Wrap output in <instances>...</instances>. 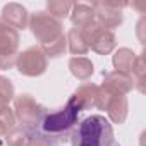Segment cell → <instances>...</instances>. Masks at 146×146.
<instances>
[{
    "mask_svg": "<svg viewBox=\"0 0 146 146\" xmlns=\"http://www.w3.org/2000/svg\"><path fill=\"white\" fill-rule=\"evenodd\" d=\"M115 146H117V144H115Z\"/></svg>",
    "mask_w": 146,
    "mask_h": 146,
    "instance_id": "484cf974",
    "label": "cell"
},
{
    "mask_svg": "<svg viewBox=\"0 0 146 146\" xmlns=\"http://www.w3.org/2000/svg\"><path fill=\"white\" fill-rule=\"evenodd\" d=\"M5 134H7V131H5L2 125H0V139H2V137H5Z\"/></svg>",
    "mask_w": 146,
    "mask_h": 146,
    "instance_id": "d4e9b609",
    "label": "cell"
},
{
    "mask_svg": "<svg viewBox=\"0 0 146 146\" xmlns=\"http://www.w3.org/2000/svg\"><path fill=\"white\" fill-rule=\"evenodd\" d=\"M65 38H67V48L70 50L72 55L81 57V55H86V53L90 52L88 43L83 40V36H81V33H79L78 29L72 28V29L65 35Z\"/></svg>",
    "mask_w": 146,
    "mask_h": 146,
    "instance_id": "2e32d148",
    "label": "cell"
},
{
    "mask_svg": "<svg viewBox=\"0 0 146 146\" xmlns=\"http://www.w3.org/2000/svg\"><path fill=\"white\" fill-rule=\"evenodd\" d=\"M26 146H55V141L48 134L35 131V132H29V137H28Z\"/></svg>",
    "mask_w": 146,
    "mask_h": 146,
    "instance_id": "7402d4cb",
    "label": "cell"
},
{
    "mask_svg": "<svg viewBox=\"0 0 146 146\" xmlns=\"http://www.w3.org/2000/svg\"><path fill=\"white\" fill-rule=\"evenodd\" d=\"M16 67L23 76L38 78V76L45 74V70L48 67V58L45 57V53L41 52L40 46H31V48H26L24 52L17 53Z\"/></svg>",
    "mask_w": 146,
    "mask_h": 146,
    "instance_id": "5b68a950",
    "label": "cell"
},
{
    "mask_svg": "<svg viewBox=\"0 0 146 146\" xmlns=\"http://www.w3.org/2000/svg\"><path fill=\"white\" fill-rule=\"evenodd\" d=\"M93 52H96L98 55H108L115 50L117 46V40H115V35L112 31H107V29H102L88 45Z\"/></svg>",
    "mask_w": 146,
    "mask_h": 146,
    "instance_id": "7c38bea8",
    "label": "cell"
},
{
    "mask_svg": "<svg viewBox=\"0 0 146 146\" xmlns=\"http://www.w3.org/2000/svg\"><path fill=\"white\" fill-rule=\"evenodd\" d=\"M127 4L125 2H95L91 7L95 11V19L96 23L107 29V31H112L113 28H119L124 21V14H122V9L125 7Z\"/></svg>",
    "mask_w": 146,
    "mask_h": 146,
    "instance_id": "8992f818",
    "label": "cell"
},
{
    "mask_svg": "<svg viewBox=\"0 0 146 146\" xmlns=\"http://www.w3.org/2000/svg\"><path fill=\"white\" fill-rule=\"evenodd\" d=\"M16 60H17V53H0V69L2 70L12 69L16 65Z\"/></svg>",
    "mask_w": 146,
    "mask_h": 146,
    "instance_id": "cb8c5ba5",
    "label": "cell"
},
{
    "mask_svg": "<svg viewBox=\"0 0 146 146\" xmlns=\"http://www.w3.org/2000/svg\"><path fill=\"white\" fill-rule=\"evenodd\" d=\"M28 137H29L28 131L14 127L12 131H9L5 134V146H26Z\"/></svg>",
    "mask_w": 146,
    "mask_h": 146,
    "instance_id": "d6986e66",
    "label": "cell"
},
{
    "mask_svg": "<svg viewBox=\"0 0 146 146\" xmlns=\"http://www.w3.org/2000/svg\"><path fill=\"white\" fill-rule=\"evenodd\" d=\"M72 2H67V0H48L46 2V14L52 16L53 19L60 21V19H65L69 14H70V9H72Z\"/></svg>",
    "mask_w": 146,
    "mask_h": 146,
    "instance_id": "e0dca14e",
    "label": "cell"
},
{
    "mask_svg": "<svg viewBox=\"0 0 146 146\" xmlns=\"http://www.w3.org/2000/svg\"><path fill=\"white\" fill-rule=\"evenodd\" d=\"M14 124H16L14 110L9 105H0V125L9 132V131L14 129Z\"/></svg>",
    "mask_w": 146,
    "mask_h": 146,
    "instance_id": "44dd1931",
    "label": "cell"
},
{
    "mask_svg": "<svg viewBox=\"0 0 146 146\" xmlns=\"http://www.w3.org/2000/svg\"><path fill=\"white\" fill-rule=\"evenodd\" d=\"M40 48H41V52L45 53L46 58H48V57H50V58L60 57V55H64V52L67 50V38H65V35H62V36H58L55 41L46 43V45H41Z\"/></svg>",
    "mask_w": 146,
    "mask_h": 146,
    "instance_id": "ac0fdd59",
    "label": "cell"
},
{
    "mask_svg": "<svg viewBox=\"0 0 146 146\" xmlns=\"http://www.w3.org/2000/svg\"><path fill=\"white\" fill-rule=\"evenodd\" d=\"M136 57H137V55H136L131 48H119V50H115L113 58H112L115 70L132 76V67H134Z\"/></svg>",
    "mask_w": 146,
    "mask_h": 146,
    "instance_id": "9a60e30c",
    "label": "cell"
},
{
    "mask_svg": "<svg viewBox=\"0 0 146 146\" xmlns=\"http://www.w3.org/2000/svg\"><path fill=\"white\" fill-rule=\"evenodd\" d=\"M69 16L74 29H81L95 21V11L91 5H86V4H74Z\"/></svg>",
    "mask_w": 146,
    "mask_h": 146,
    "instance_id": "4fadbf2b",
    "label": "cell"
},
{
    "mask_svg": "<svg viewBox=\"0 0 146 146\" xmlns=\"http://www.w3.org/2000/svg\"><path fill=\"white\" fill-rule=\"evenodd\" d=\"M14 84L11 79L0 76V105H9L11 100H14Z\"/></svg>",
    "mask_w": 146,
    "mask_h": 146,
    "instance_id": "ffe728a7",
    "label": "cell"
},
{
    "mask_svg": "<svg viewBox=\"0 0 146 146\" xmlns=\"http://www.w3.org/2000/svg\"><path fill=\"white\" fill-rule=\"evenodd\" d=\"M19 33L0 19V53H17Z\"/></svg>",
    "mask_w": 146,
    "mask_h": 146,
    "instance_id": "8fae6325",
    "label": "cell"
},
{
    "mask_svg": "<svg viewBox=\"0 0 146 146\" xmlns=\"http://www.w3.org/2000/svg\"><path fill=\"white\" fill-rule=\"evenodd\" d=\"M14 115L24 131L35 132L46 115V108L40 105L31 95H19L14 96Z\"/></svg>",
    "mask_w": 146,
    "mask_h": 146,
    "instance_id": "7a4b0ae2",
    "label": "cell"
},
{
    "mask_svg": "<svg viewBox=\"0 0 146 146\" xmlns=\"http://www.w3.org/2000/svg\"><path fill=\"white\" fill-rule=\"evenodd\" d=\"M28 28L31 29V33H33V36L36 38V41H40V46H41V45H46V43H52V41H55L58 36L64 35L60 21L53 19L52 16H48V14L43 12V11L35 12V14L29 17Z\"/></svg>",
    "mask_w": 146,
    "mask_h": 146,
    "instance_id": "277c9868",
    "label": "cell"
},
{
    "mask_svg": "<svg viewBox=\"0 0 146 146\" xmlns=\"http://www.w3.org/2000/svg\"><path fill=\"white\" fill-rule=\"evenodd\" d=\"M107 113H108V119L113 122V124H124L125 119H127V113H129V102L125 96L122 95H112L110 100L107 102V107H105Z\"/></svg>",
    "mask_w": 146,
    "mask_h": 146,
    "instance_id": "30bf717a",
    "label": "cell"
},
{
    "mask_svg": "<svg viewBox=\"0 0 146 146\" xmlns=\"http://www.w3.org/2000/svg\"><path fill=\"white\" fill-rule=\"evenodd\" d=\"M132 74H136L139 90L143 91V76H144V58H143V53L136 57V62H134V67H132Z\"/></svg>",
    "mask_w": 146,
    "mask_h": 146,
    "instance_id": "603a6c76",
    "label": "cell"
},
{
    "mask_svg": "<svg viewBox=\"0 0 146 146\" xmlns=\"http://www.w3.org/2000/svg\"><path fill=\"white\" fill-rule=\"evenodd\" d=\"M78 115H79V108L72 103L70 100L65 103V107H62L57 112L46 113L41 120V131L45 134H48L50 137L55 136H62L64 132L70 131L72 125L78 122Z\"/></svg>",
    "mask_w": 146,
    "mask_h": 146,
    "instance_id": "3957f363",
    "label": "cell"
},
{
    "mask_svg": "<svg viewBox=\"0 0 146 146\" xmlns=\"http://www.w3.org/2000/svg\"><path fill=\"white\" fill-rule=\"evenodd\" d=\"M69 70H70V74L76 79L88 81L93 76V72H95V65L86 57H72L69 60Z\"/></svg>",
    "mask_w": 146,
    "mask_h": 146,
    "instance_id": "5bb4252c",
    "label": "cell"
},
{
    "mask_svg": "<svg viewBox=\"0 0 146 146\" xmlns=\"http://www.w3.org/2000/svg\"><path fill=\"white\" fill-rule=\"evenodd\" d=\"M72 146H115L113 129L108 119L100 113H93L81 120L70 134Z\"/></svg>",
    "mask_w": 146,
    "mask_h": 146,
    "instance_id": "6da1fadb",
    "label": "cell"
},
{
    "mask_svg": "<svg viewBox=\"0 0 146 146\" xmlns=\"http://www.w3.org/2000/svg\"><path fill=\"white\" fill-rule=\"evenodd\" d=\"M96 96H98V86L93 83H84L72 93L69 100L79 108V112H83L96 107Z\"/></svg>",
    "mask_w": 146,
    "mask_h": 146,
    "instance_id": "9c48e42d",
    "label": "cell"
},
{
    "mask_svg": "<svg viewBox=\"0 0 146 146\" xmlns=\"http://www.w3.org/2000/svg\"><path fill=\"white\" fill-rule=\"evenodd\" d=\"M103 90H107L110 95H122L125 96L129 91L134 90V79L129 74H124V72H108V74L103 76Z\"/></svg>",
    "mask_w": 146,
    "mask_h": 146,
    "instance_id": "52a82bcc",
    "label": "cell"
},
{
    "mask_svg": "<svg viewBox=\"0 0 146 146\" xmlns=\"http://www.w3.org/2000/svg\"><path fill=\"white\" fill-rule=\"evenodd\" d=\"M2 21L5 24H9L11 28H14L16 31L26 29L29 24V14H28L24 5L11 2V4H5L2 9Z\"/></svg>",
    "mask_w": 146,
    "mask_h": 146,
    "instance_id": "ba28073f",
    "label": "cell"
}]
</instances>
